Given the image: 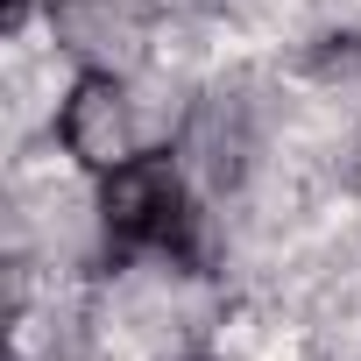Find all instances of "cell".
I'll use <instances>...</instances> for the list:
<instances>
[{
	"label": "cell",
	"mask_w": 361,
	"mask_h": 361,
	"mask_svg": "<svg viewBox=\"0 0 361 361\" xmlns=\"http://www.w3.org/2000/svg\"><path fill=\"white\" fill-rule=\"evenodd\" d=\"M99 248L106 262L135 255H170L177 269H206V227L185 185V163L170 149H135L99 177Z\"/></svg>",
	"instance_id": "cell-1"
},
{
	"label": "cell",
	"mask_w": 361,
	"mask_h": 361,
	"mask_svg": "<svg viewBox=\"0 0 361 361\" xmlns=\"http://www.w3.org/2000/svg\"><path fill=\"white\" fill-rule=\"evenodd\" d=\"M57 142L71 149V163H85L99 177L135 156V121H128V92H121L114 71H78L71 78V92L57 106Z\"/></svg>",
	"instance_id": "cell-2"
},
{
	"label": "cell",
	"mask_w": 361,
	"mask_h": 361,
	"mask_svg": "<svg viewBox=\"0 0 361 361\" xmlns=\"http://www.w3.org/2000/svg\"><path fill=\"white\" fill-rule=\"evenodd\" d=\"M22 22H29V0H8V36H15Z\"/></svg>",
	"instance_id": "cell-3"
},
{
	"label": "cell",
	"mask_w": 361,
	"mask_h": 361,
	"mask_svg": "<svg viewBox=\"0 0 361 361\" xmlns=\"http://www.w3.org/2000/svg\"><path fill=\"white\" fill-rule=\"evenodd\" d=\"M185 361H213V354H185Z\"/></svg>",
	"instance_id": "cell-4"
}]
</instances>
